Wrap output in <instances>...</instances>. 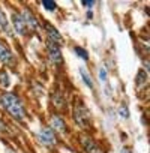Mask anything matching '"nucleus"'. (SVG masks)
Here are the masks:
<instances>
[{
    "mask_svg": "<svg viewBox=\"0 0 150 153\" xmlns=\"http://www.w3.org/2000/svg\"><path fill=\"white\" fill-rule=\"evenodd\" d=\"M0 104L5 108V111L12 116L15 120L18 122H24L27 114H26V108H24V104L23 101L15 95V93H3L0 96Z\"/></svg>",
    "mask_w": 150,
    "mask_h": 153,
    "instance_id": "f257e3e1",
    "label": "nucleus"
},
{
    "mask_svg": "<svg viewBox=\"0 0 150 153\" xmlns=\"http://www.w3.org/2000/svg\"><path fill=\"white\" fill-rule=\"evenodd\" d=\"M74 116H75V122H77L81 128L87 129V128L90 126L92 119H90V114H89V111H87V108H86L84 105H80V107L75 108Z\"/></svg>",
    "mask_w": 150,
    "mask_h": 153,
    "instance_id": "f03ea898",
    "label": "nucleus"
},
{
    "mask_svg": "<svg viewBox=\"0 0 150 153\" xmlns=\"http://www.w3.org/2000/svg\"><path fill=\"white\" fill-rule=\"evenodd\" d=\"M38 140L41 144H44L45 147H54L57 144V140H56V135L53 132L51 128H42L39 132H38Z\"/></svg>",
    "mask_w": 150,
    "mask_h": 153,
    "instance_id": "7ed1b4c3",
    "label": "nucleus"
},
{
    "mask_svg": "<svg viewBox=\"0 0 150 153\" xmlns=\"http://www.w3.org/2000/svg\"><path fill=\"white\" fill-rule=\"evenodd\" d=\"M47 50H48V56H50V60L56 65H60L63 62V57H62V50H60V45L57 42H53V41H47Z\"/></svg>",
    "mask_w": 150,
    "mask_h": 153,
    "instance_id": "20e7f679",
    "label": "nucleus"
},
{
    "mask_svg": "<svg viewBox=\"0 0 150 153\" xmlns=\"http://www.w3.org/2000/svg\"><path fill=\"white\" fill-rule=\"evenodd\" d=\"M20 15H21V18H23V21H24L27 29H30V30H38L39 29V23H38L36 17L29 9H23V12Z\"/></svg>",
    "mask_w": 150,
    "mask_h": 153,
    "instance_id": "39448f33",
    "label": "nucleus"
},
{
    "mask_svg": "<svg viewBox=\"0 0 150 153\" xmlns=\"http://www.w3.org/2000/svg\"><path fill=\"white\" fill-rule=\"evenodd\" d=\"M80 140H81V144H83V147L86 149L87 153H104V150L90 137H81Z\"/></svg>",
    "mask_w": 150,
    "mask_h": 153,
    "instance_id": "423d86ee",
    "label": "nucleus"
},
{
    "mask_svg": "<svg viewBox=\"0 0 150 153\" xmlns=\"http://www.w3.org/2000/svg\"><path fill=\"white\" fill-rule=\"evenodd\" d=\"M0 62L5 63V65H14V62H15L12 51L2 41H0Z\"/></svg>",
    "mask_w": 150,
    "mask_h": 153,
    "instance_id": "0eeeda50",
    "label": "nucleus"
},
{
    "mask_svg": "<svg viewBox=\"0 0 150 153\" xmlns=\"http://www.w3.org/2000/svg\"><path fill=\"white\" fill-rule=\"evenodd\" d=\"M12 26H14V29H15V32L18 35L24 36L27 33V27H26V24H24V21H23V18H21V15L18 12H15L12 15Z\"/></svg>",
    "mask_w": 150,
    "mask_h": 153,
    "instance_id": "6e6552de",
    "label": "nucleus"
},
{
    "mask_svg": "<svg viewBox=\"0 0 150 153\" xmlns=\"http://www.w3.org/2000/svg\"><path fill=\"white\" fill-rule=\"evenodd\" d=\"M44 29H45V32H47V35H48V39L50 41H53V42H62V35L59 33V30L53 26V24H50V23H45L44 24Z\"/></svg>",
    "mask_w": 150,
    "mask_h": 153,
    "instance_id": "1a4fd4ad",
    "label": "nucleus"
},
{
    "mask_svg": "<svg viewBox=\"0 0 150 153\" xmlns=\"http://www.w3.org/2000/svg\"><path fill=\"white\" fill-rule=\"evenodd\" d=\"M51 129H56L57 132L65 134L66 132V123H65V120L60 116H53V119H51Z\"/></svg>",
    "mask_w": 150,
    "mask_h": 153,
    "instance_id": "9d476101",
    "label": "nucleus"
},
{
    "mask_svg": "<svg viewBox=\"0 0 150 153\" xmlns=\"http://www.w3.org/2000/svg\"><path fill=\"white\" fill-rule=\"evenodd\" d=\"M80 75H81V78L84 81V84L89 87V89H93V83H92V78H90V75L89 72L84 69V68H80Z\"/></svg>",
    "mask_w": 150,
    "mask_h": 153,
    "instance_id": "9b49d317",
    "label": "nucleus"
},
{
    "mask_svg": "<svg viewBox=\"0 0 150 153\" xmlns=\"http://www.w3.org/2000/svg\"><path fill=\"white\" fill-rule=\"evenodd\" d=\"M135 81H137V86H138V87H141V86L146 84V81H147V72H146L144 69H140V71H138Z\"/></svg>",
    "mask_w": 150,
    "mask_h": 153,
    "instance_id": "f8f14e48",
    "label": "nucleus"
},
{
    "mask_svg": "<svg viewBox=\"0 0 150 153\" xmlns=\"http://www.w3.org/2000/svg\"><path fill=\"white\" fill-rule=\"evenodd\" d=\"M0 29L5 30V32L9 30V21H8V18H6V15L2 9H0Z\"/></svg>",
    "mask_w": 150,
    "mask_h": 153,
    "instance_id": "ddd939ff",
    "label": "nucleus"
},
{
    "mask_svg": "<svg viewBox=\"0 0 150 153\" xmlns=\"http://www.w3.org/2000/svg\"><path fill=\"white\" fill-rule=\"evenodd\" d=\"M9 84H11L9 75L5 71H2V72H0V86H2V87H9Z\"/></svg>",
    "mask_w": 150,
    "mask_h": 153,
    "instance_id": "4468645a",
    "label": "nucleus"
},
{
    "mask_svg": "<svg viewBox=\"0 0 150 153\" xmlns=\"http://www.w3.org/2000/svg\"><path fill=\"white\" fill-rule=\"evenodd\" d=\"M42 6L47 11H50V12H53V11L57 9V5H56V2H53V0H45V2H42Z\"/></svg>",
    "mask_w": 150,
    "mask_h": 153,
    "instance_id": "2eb2a0df",
    "label": "nucleus"
},
{
    "mask_svg": "<svg viewBox=\"0 0 150 153\" xmlns=\"http://www.w3.org/2000/svg\"><path fill=\"white\" fill-rule=\"evenodd\" d=\"M119 114H120V117H123V119H128V117H129V110H128V105H126V104H122V105L119 107Z\"/></svg>",
    "mask_w": 150,
    "mask_h": 153,
    "instance_id": "dca6fc26",
    "label": "nucleus"
},
{
    "mask_svg": "<svg viewBox=\"0 0 150 153\" xmlns=\"http://www.w3.org/2000/svg\"><path fill=\"white\" fill-rule=\"evenodd\" d=\"M74 51L80 56V59H83V60H89V54H87L86 50H83V48H80V47H75Z\"/></svg>",
    "mask_w": 150,
    "mask_h": 153,
    "instance_id": "f3484780",
    "label": "nucleus"
},
{
    "mask_svg": "<svg viewBox=\"0 0 150 153\" xmlns=\"http://www.w3.org/2000/svg\"><path fill=\"white\" fill-rule=\"evenodd\" d=\"M99 80H101L102 83L107 81V69H105V68H101V69H99Z\"/></svg>",
    "mask_w": 150,
    "mask_h": 153,
    "instance_id": "a211bd4d",
    "label": "nucleus"
},
{
    "mask_svg": "<svg viewBox=\"0 0 150 153\" xmlns=\"http://www.w3.org/2000/svg\"><path fill=\"white\" fill-rule=\"evenodd\" d=\"M6 131H8V126L5 125L3 120H0V132H6Z\"/></svg>",
    "mask_w": 150,
    "mask_h": 153,
    "instance_id": "6ab92c4d",
    "label": "nucleus"
},
{
    "mask_svg": "<svg viewBox=\"0 0 150 153\" xmlns=\"http://www.w3.org/2000/svg\"><path fill=\"white\" fill-rule=\"evenodd\" d=\"M81 5L86 6V8H93V6H95V2H83Z\"/></svg>",
    "mask_w": 150,
    "mask_h": 153,
    "instance_id": "aec40b11",
    "label": "nucleus"
}]
</instances>
